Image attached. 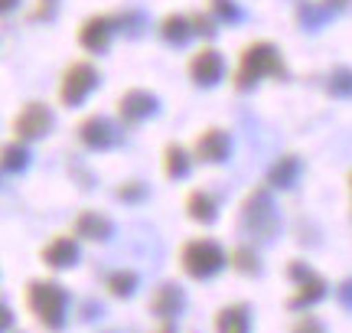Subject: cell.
Returning <instances> with one entry per match:
<instances>
[{
	"mask_svg": "<svg viewBox=\"0 0 352 333\" xmlns=\"http://www.w3.org/2000/svg\"><path fill=\"white\" fill-rule=\"evenodd\" d=\"M264 78H277V82H287V63L271 39H252L245 43L239 52V65L232 72V89L245 95V92H254Z\"/></svg>",
	"mask_w": 352,
	"mask_h": 333,
	"instance_id": "obj_2",
	"label": "cell"
},
{
	"mask_svg": "<svg viewBox=\"0 0 352 333\" xmlns=\"http://www.w3.org/2000/svg\"><path fill=\"white\" fill-rule=\"evenodd\" d=\"M323 3H327V7H333L336 13H340V10H349V7H352V0H323Z\"/></svg>",
	"mask_w": 352,
	"mask_h": 333,
	"instance_id": "obj_36",
	"label": "cell"
},
{
	"mask_svg": "<svg viewBox=\"0 0 352 333\" xmlns=\"http://www.w3.org/2000/svg\"><path fill=\"white\" fill-rule=\"evenodd\" d=\"M323 89H327V95H333V98H346V102H352V69L349 65L329 69V76L323 78Z\"/></svg>",
	"mask_w": 352,
	"mask_h": 333,
	"instance_id": "obj_26",
	"label": "cell"
},
{
	"mask_svg": "<svg viewBox=\"0 0 352 333\" xmlns=\"http://www.w3.org/2000/svg\"><path fill=\"white\" fill-rule=\"evenodd\" d=\"M118 17L114 13H91L85 23L78 26V46L91 56H104L111 50L114 36H118Z\"/></svg>",
	"mask_w": 352,
	"mask_h": 333,
	"instance_id": "obj_9",
	"label": "cell"
},
{
	"mask_svg": "<svg viewBox=\"0 0 352 333\" xmlns=\"http://www.w3.org/2000/svg\"><path fill=\"white\" fill-rule=\"evenodd\" d=\"M114 196H118L121 203H127V206H138V203H144V200L151 196V190H147V183H144V180H124V183L114 190Z\"/></svg>",
	"mask_w": 352,
	"mask_h": 333,
	"instance_id": "obj_29",
	"label": "cell"
},
{
	"mask_svg": "<svg viewBox=\"0 0 352 333\" xmlns=\"http://www.w3.org/2000/svg\"><path fill=\"white\" fill-rule=\"evenodd\" d=\"M252 304L245 301H235V304H226V308L215 310V333H252Z\"/></svg>",
	"mask_w": 352,
	"mask_h": 333,
	"instance_id": "obj_17",
	"label": "cell"
},
{
	"mask_svg": "<svg viewBox=\"0 0 352 333\" xmlns=\"http://www.w3.org/2000/svg\"><path fill=\"white\" fill-rule=\"evenodd\" d=\"M209 10L219 17L222 26H239L245 20V10H241L239 0H209Z\"/></svg>",
	"mask_w": 352,
	"mask_h": 333,
	"instance_id": "obj_27",
	"label": "cell"
},
{
	"mask_svg": "<svg viewBox=\"0 0 352 333\" xmlns=\"http://www.w3.org/2000/svg\"><path fill=\"white\" fill-rule=\"evenodd\" d=\"M219 196L209 190H189L186 193V216L196 226H215L219 222Z\"/></svg>",
	"mask_w": 352,
	"mask_h": 333,
	"instance_id": "obj_19",
	"label": "cell"
},
{
	"mask_svg": "<svg viewBox=\"0 0 352 333\" xmlns=\"http://www.w3.org/2000/svg\"><path fill=\"white\" fill-rule=\"evenodd\" d=\"M254 248H258V245H252V242L235 245V248L228 252V268L245 275V278H258L264 271V265H261V255H258Z\"/></svg>",
	"mask_w": 352,
	"mask_h": 333,
	"instance_id": "obj_21",
	"label": "cell"
},
{
	"mask_svg": "<svg viewBox=\"0 0 352 333\" xmlns=\"http://www.w3.org/2000/svg\"><path fill=\"white\" fill-rule=\"evenodd\" d=\"M124 125L121 121H114L108 115H88L78 121V144L91 151V154H104V151H114V147H121L124 144Z\"/></svg>",
	"mask_w": 352,
	"mask_h": 333,
	"instance_id": "obj_6",
	"label": "cell"
},
{
	"mask_svg": "<svg viewBox=\"0 0 352 333\" xmlns=\"http://www.w3.org/2000/svg\"><path fill=\"white\" fill-rule=\"evenodd\" d=\"M189 17H192V26H196V36H202L206 43H212V39L219 36L222 23H219V17H215L212 10H192Z\"/></svg>",
	"mask_w": 352,
	"mask_h": 333,
	"instance_id": "obj_28",
	"label": "cell"
},
{
	"mask_svg": "<svg viewBox=\"0 0 352 333\" xmlns=\"http://www.w3.org/2000/svg\"><path fill=\"white\" fill-rule=\"evenodd\" d=\"M186 304H189V297H186V291H183V284L164 281L153 288L151 301H147V310H151L153 317H160V321H176V317L186 310Z\"/></svg>",
	"mask_w": 352,
	"mask_h": 333,
	"instance_id": "obj_13",
	"label": "cell"
},
{
	"mask_svg": "<svg viewBox=\"0 0 352 333\" xmlns=\"http://www.w3.org/2000/svg\"><path fill=\"white\" fill-rule=\"evenodd\" d=\"M104 288H108V294L118 297V301H131L140 288V275L134 268H114L111 275L104 278Z\"/></svg>",
	"mask_w": 352,
	"mask_h": 333,
	"instance_id": "obj_23",
	"label": "cell"
},
{
	"mask_svg": "<svg viewBox=\"0 0 352 333\" xmlns=\"http://www.w3.org/2000/svg\"><path fill=\"white\" fill-rule=\"evenodd\" d=\"M101 85V72L95 63L88 59H76V63L65 65L63 82H59V102L65 108H82L88 102V95Z\"/></svg>",
	"mask_w": 352,
	"mask_h": 333,
	"instance_id": "obj_5",
	"label": "cell"
},
{
	"mask_svg": "<svg viewBox=\"0 0 352 333\" xmlns=\"http://www.w3.org/2000/svg\"><path fill=\"white\" fill-rule=\"evenodd\" d=\"M157 333H176V323H173V321H160Z\"/></svg>",
	"mask_w": 352,
	"mask_h": 333,
	"instance_id": "obj_37",
	"label": "cell"
},
{
	"mask_svg": "<svg viewBox=\"0 0 352 333\" xmlns=\"http://www.w3.org/2000/svg\"><path fill=\"white\" fill-rule=\"evenodd\" d=\"M101 314H104V304H101V301H85V304H82V314H78V321L95 323V321H101Z\"/></svg>",
	"mask_w": 352,
	"mask_h": 333,
	"instance_id": "obj_33",
	"label": "cell"
},
{
	"mask_svg": "<svg viewBox=\"0 0 352 333\" xmlns=\"http://www.w3.org/2000/svg\"><path fill=\"white\" fill-rule=\"evenodd\" d=\"M72 235H78L82 242H111L114 235V222L111 216H104V213H98V209H82L76 216V222H72Z\"/></svg>",
	"mask_w": 352,
	"mask_h": 333,
	"instance_id": "obj_14",
	"label": "cell"
},
{
	"mask_svg": "<svg viewBox=\"0 0 352 333\" xmlns=\"http://www.w3.org/2000/svg\"><path fill=\"white\" fill-rule=\"evenodd\" d=\"M160 115V95L151 89H127L121 98H118V121L124 125L127 131L140 128L144 121Z\"/></svg>",
	"mask_w": 352,
	"mask_h": 333,
	"instance_id": "obj_7",
	"label": "cell"
},
{
	"mask_svg": "<svg viewBox=\"0 0 352 333\" xmlns=\"http://www.w3.org/2000/svg\"><path fill=\"white\" fill-rule=\"evenodd\" d=\"M333 294H336V301H340V308L352 314V275L349 278H342V281L333 288Z\"/></svg>",
	"mask_w": 352,
	"mask_h": 333,
	"instance_id": "obj_32",
	"label": "cell"
},
{
	"mask_svg": "<svg viewBox=\"0 0 352 333\" xmlns=\"http://www.w3.org/2000/svg\"><path fill=\"white\" fill-rule=\"evenodd\" d=\"M39 258L50 271H69L82 261V248H78V235H56L39 248Z\"/></svg>",
	"mask_w": 352,
	"mask_h": 333,
	"instance_id": "obj_12",
	"label": "cell"
},
{
	"mask_svg": "<svg viewBox=\"0 0 352 333\" xmlns=\"http://www.w3.org/2000/svg\"><path fill=\"white\" fill-rule=\"evenodd\" d=\"M300 173H303V160L297 154H284L277 157L271 170H267V177L264 183L271 186V190H294L297 183H300Z\"/></svg>",
	"mask_w": 352,
	"mask_h": 333,
	"instance_id": "obj_18",
	"label": "cell"
},
{
	"mask_svg": "<svg viewBox=\"0 0 352 333\" xmlns=\"http://www.w3.org/2000/svg\"><path fill=\"white\" fill-rule=\"evenodd\" d=\"M280 209H277L274 190L267 183H258L245 193V200L239 206V232L245 235V242L258 245H274L280 235Z\"/></svg>",
	"mask_w": 352,
	"mask_h": 333,
	"instance_id": "obj_1",
	"label": "cell"
},
{
	"mask_svg": "<svg viewBox=\"0 0 352 333\" xmlns=\"http://www.w3.org/2000/svg\"><path fill=\"white\" fill-rule=\"evenodd\" d=\"M69 173H72V177H78V186H82V190H91V186H95V177H91L82 164H76V160L69 164Z\"/></svg>",
	"mask_w": 352,
	"mask_h": 333,
	"instance_id": "obj_34",
	"label": "cell"
},
{
	"mask_svg": "<svg viewBox=\"0 0 352 333\" xmlns=\"http://www.w3.org/2000/svg\"><path fill=\"white\" fill-rule=\"evenodd\" d=\"M333 7H327L323 0L320 3H314V0H300L297 3V23H300V30H310V33H316V30H323V26L329 23V17H333Z\"/></svg>",
	"mask_w": 352,
	"mask_h": 333,
	"instance_id": "obj_24",
	"label": "cell"
},
{
	"mask_svg": "<svg viewBox=\"0 0 352 333\" xmlns=\"http://www.w3.org/2000/svg\"><path fill=\"white\" fill-rule=\"evenodd\" d=\"M329 294V281L323 275H307L303 281H294V294L287 297V310H314L320 301H327Z\"/></svg>",
	"mask_w": 352,
	"mask_h": 333,
	"instance_id": "obj_15",
	"label": "cell"
},
{
	"mask_svg": "<svg viewBox=\"0 0 352 333\" xmlns=\"http://www.w3.org/2000/svg\"><path fill=\"white\" fill-rule=\"evenodd\" d=\"M0 164H3V173L7 177H20V173H26L30 170V164H33V154H30V144L26 141H7L3 144V157H0Z\"/></svg>",
	"mask_w": 352,
	"mask_h": 333,
	"instance_id": "obj_22",
	"label": "cell"
},
{
	"mask_svg": "<svg viewBox=\"0 0 352 333\" xmlns=\"http://www.w3.org/2000/svg\"><path fill=\"white\" fill-rule=\"evenodd\" d=\"M0 7H3V13H13L20 7V0H0Z\"/></svg>",
	"mask_w": 352,
	"mask_h": 333,
	"instance_id": "obj_38",
	"label": "cell"
},
{
	"mask_svg": "<svg viewBox=\"0 0 352 333\" xmlns=\"http://www.w3.org/2000/svg\"><path fill=\"white\" fill-rule=\"evenodd\" d=\"M290 333H329L327 323L320 321L316 314H310V310H303L300 317L294 321V327H290Z\"/></svg>",
	"mask_w": 352,
	"mask_h": 333,
	"instance_id": "obj_31",
	"label": "cell"
},
{
	"mask_svg": "<svg viewBox=\"0 0 352 333\" xmlns=\"http://www.w3.org/2000/svg\"><path fill=\"white\" fill-rule=\"evenodd\" d=\"M186 72L196 89H215L226 78V56L215 50V46H202L199 52H192Z\"/></svg>",
	"mask_w": 352,
	"mask_h": 333,
	"instance_id": "obj_10",
	"label": "cell"
},
{
	"mask_svg": "<svg viewBox=\"0 0 352 333\" xmlns=\"http://www.w3.org/2000/svg\"><path fill=\"white\" fill-rule=\"evenodd\" d=\"M179 268L192 281H212L215 275L228 268V252L215 239H189L179 248Z\"/></svg>",
	"mask_w": 352,
	"mask_h": 333,
	"instance_id": "obj_4",
	"label": "cell"
},
{
	"mask_svg": "<svg viewBox=\"0 0 352 333\" xmlns=\"http://www.w3.org/2000/svg\"><path fill=\"white\" fill-rule=\"evenodd\" d=\"M0 314H3V330L10 333V327H13V310H10V304H3V308H0Z\"/></svg>",
	"mask_w": 352,
	"mask_h": 333,
	"instance_id": "obj_35",
	"label": "cell"
},
{
	"mask_svg": "<svg viewBox=\"0 0 352 333\" xmlns=\"http://www.w3.org/2000/svg\"><path fill=\"white\" fill-rule=\"evenodd\" d=\"M232 134L226 128H206L196 134L192 141V154L199 164H209V166H219V164H228L232 160Z\"/></svg>",
	"mask_w": 352,
	"mask_h": 333,
	"instance_id": "obj_11",
	"label": "cell"
},
{
	"mask_svg": "<svg viewBox=\"0 0 352 333\" xmlns=\"http://www.w3.org/2000/svg\"><path fill=\"white\" fill-rule=\"evenodd\" d=\"M114 17H118V30L127 39H140L151 33V17L140 10V7H124V10H118Z\"/></svg>",
	"mask_w": 352,
	"mask_h": 333,
	"instance_id": "obj_25",
	"label": "cell"
},
{
	"mask_svg": "<svg viewBox=\"0 0 352 333\" xmlns=\"http://www.w3.org/2000/svg\"><path fill=\"white\" fill-rule=\"evenodd\" d=\"M26 310L36 317L39 327H46L50 333H63L69 323V304L72 297L59 281L52 278H36V281L26 284Z\"/></svg>",
	"mask_w": 352,
	"mask_h": 333,
	"instance_id": "obj_3",
	"label": "cell"
},
{
	"mask_svg": "<svg viewBox=\"0 0 352 333\" xmlns=\"http://www.w3.org/2000/svg\"><path fill=\"white\" fill-rule=\"evenodd\" d=\"M52 128H56V115H52V108L46 102H26L13 118V134L26 144L50 138Z\"/></svg>",
	"mask_w": 352,
	"mask_h": 333,
	"instance_id": "obj_8",
	"label": "cell"
},
{
	"mask_svg": "<svg viewBox=\"0 0 352 333\" xmlns=\"http://www.w3.org/2000/svg\"><path fill=\"white\" fill-rule=\"evenodd\" d=\"M59 7H63V0H36L33 10H30V20L33 23H56Z\"/></svg>",
	"mask_w": 352,
	"mask_h": 333,
	"instance_id": "obj_30",
	"label": "cell"
},
{
	"mask_svg": "<svg viewBox=\"0 0 352 333\" xmlns=\"http://www.w3.org/2000/svg\"><path fill=\"white\" fill-rule=\"evenodd\" d=\"M157 33L164 39L166 46H173V50H186L192 36H196V26H192V17L189 13H166L160 26H157Z\"/></svg>",
	"mask_w": 352,
	"mask_h": 333,
	"instance_id": "obj_16",
	"label": "cell"
},
{
	"mask_svg": "<svg viewBox=\"0 0 352 333\" xmlns=\"http://www.w3.org/2000/svg\"><path fill=\"white\" fill-rule=\"evenodd\" d=\"M192 160H196L192 151H186L183 144L170 141L164 147V177L166 180H186L189 173H192Z\"/></svg>",
	"mask_w": 352,
	"mask_h": 333,
	"instance_id": "obj_20",
	"label": "cell"
},
{
	"mask_svg": "<svg viewBox=\"0 0 352 333\" xmlns=\"http://www.w3.org/2000/svg\"><path fill=\"white\" fill-rule=\"evenodd\" d=\"M349 190H352V170H349Z\"/></svg>",
	"mask_w": 352,
	"mask_h": 333,
	"instance_id": "obj_39",
	"label": "cell"
}]
</instances>
